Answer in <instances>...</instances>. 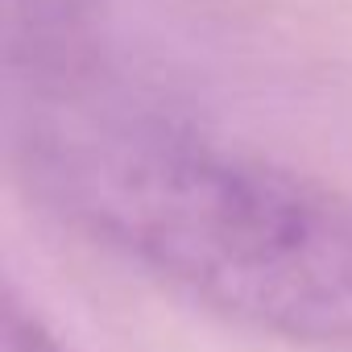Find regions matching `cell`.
Wrapping results in <instances>:
<instances>
[{
    "mask_svg": "<svg viewBox=\"0 0 352 352\" xmlns=\"http://www.w3.org/2000/svg\"><path fill=\"white\" fill-rule=\"evenodd\" d=\"M67 0H13L5 141L25 191L224 323L352 352V199L124 87Z\"/></svg>",
    "mask_w": 352,
    "mask_h": 352,
    "instance_id": "1",
    "label": "cell"
},
{
    "mask_svg": "<svg viewBox=\"0 0 352 352\" xmlns=\"http://www.w3.org/2000/svg\"><path fill=\"white\" fill-rule=\"evenodd\" d=\"M5 352H71L38 311H25L13 294L5 302Z\"/></svg>",
    "mask_w": 352,
    "mask_h": 352,
    "instance_id": "2",
    "label": "cell"
}]
</instances>
